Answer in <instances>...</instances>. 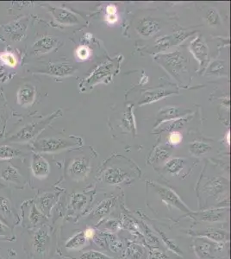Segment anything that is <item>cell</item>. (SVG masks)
Segmentation results:
<instances>
[{
	"mask_svg": "<svg viewBox=\"0 0 231 259\" xmlns=\"http://www.w3.org/2000/svg\"><path fill=\"white\" fill-rule=\"evenodd\" d=\"M154 59L176 81L183 84L186 80V76L189 71V60L182 52L176 50L157 54Z\"/></svg>",
	"mask_w": 231,
	"mask_h": 259,
	"instance_id": "cell-1",
	"label": "cell"
},
{
	"mask_svg": "<svg viewBox=\"0 0 231 259\" xmlns=\"http://www.w3.org/2000/svg\"><path fill=\"white\" fill-rule=\"evenodd\" d=\"M123 56H117L116 58L107 61L100 64L85 80L79 84V89L81 92H86L93 89L94 86L100 83H110L114 75L117 74L120 69Z\"/></svg>",
	"mask_w": 231,
	"mask_h": 259,
	"instance_id": "cell-2",
	"label": "cell"
},
{
	"mask_svg": "<svg viewBox=\"0 0 231 259\" xmlns=\"http://www.w3.org/2000/svg\"><path fill=\"white\" fill-rule=\"evenodd\" d=\"M230 189V182L224 176H208L203 181L200 186V193L202 201L199 202L200 208L207 207L208 200H213L217 202L222 200L224 197L228 198Z\"/></svg>",
	"mask_w": 231,
	"mask_h": 259,
	"instance_id": "cell-3",
	"label": "cell"
},
{
	"mask_svg": "<svg viewBox=\"0 0 231 259\" xmlns=\"http://www.w3.org/2000/svg\"><path fill=\"white\" fill-rule=\"evenodd\" d=\"M62 110L55 111L54 113L50 114L48 117L39 121L31 122L30 124L24 125V127L21 128L19 131H17L15 134L11 137L7 138L4 142L6 143H28L33 140L44 130L45 128L51 124L55 118L62 116Z\"/></svg>",
	"mask_w": 231,
	"mask_h": 259,
	"instance_id": "cell-4",
	"label": "cell"
},
{
	"mask_svg": "<svg viewBox=\"0 0 231 259\" xmlns=\"http://www.w3.org/2000/svg\"><path fill=\"white\" fill-rule=\"evenodd\" d=\"M83 145L82 139L78 137L69 138H41L34 142L32 148L35 153H56L63 149L76 148Z\"/></svg>",
	"mask_w": 231,
	"mask_h": 259,
	"instance_id": "cell-5",
	"label": "cell"
},
{
	"mask_svg": "<svg viewBox=\"0 0 231 259\" xmlns=\"http://www.w3.org/2000/svg\"><path fill=\"white\" fill-rule=\"evenodd\" d=\"M134 172V168L123 164H110L102 170L100 179L110 186H119L124 183H130L134 180V176H138Z\"/></svg>",
	"mask_w": 231,
	"mask_h": 259,
	"instance_id": "cell-6",
	"label": "cell"
},
{
	"mask_svg": "<svg viewBox=\"0 0 231 259\" xmlns=\"http://www.w3.org/2000/svg\"><path fill=\"white\" fill-rule=\"evenodd\" d=\"M150 183V185L155 189L159 200H161L162 203L165 204V207H167L169 211L171 210V208H174L185 213L186 215L192 212L189 207L183 202V200L179 198L174 190L169 188L168 186H163L160 183L154 182Z\"/></svg>",
	"mask_w": 231,
	"mask_h": 259,
	"instance_id": "cell-7",
	"label": "cell"
},
{
	"mask_svg": "<svg viewBox=\"0 0 231 259\" xmlns=\"http://www.w3.org/2000/svg\"><path fill=\"white\" fill-rule=\"evenodd\" d=\"M227 245L228 243H217L200 237H194L193 239V252L199 259H217Z\"/></svg>",
	"mask_w": 231,
	"mask_h": 259,
	"instance_id": "cell-8",
	"label": "cell"
},
{
	"mask_svg": "<svg viewBox=\"0 0 231 259\" xmlns=\"http://www.w3.org/2000/svg\"><path fill=\"white\" fill-rule=\"evenodd\" d=\"M229 207H210L209 209L198 211V212H191L187 216L192 218L198 222L203 223H218L224 222L229 220Z\"/></svg>",
	"mask_w": 231,
	"mask_h": 259,
	"instance_id": "cell-9",
	"label": "cell"
},
{
	"mask_svg": "<svg viewBox=\"0 0 231 259\" xmlns=\"http://www.w3.org/2000/svg\"><path fill=\"white\" fill-rule=\"evenodd\" d=\"M189 50L193 57L196 59L199 64L200 72H203L209 66L210 52L209 47L202 36H198L191 41Z\"/></svg>",
	"mask_w": 231,
	"mask_h": 259,
	"instance_id": "cell-10",
	"label": "cell"
},
{
	"mask_svg": "<svg viewBox=\"0 0 231 259\" xmlns=\"http://www.w3.org/2000/svg\"><path fill=\"white\" fill-rule=\"evenodd\" d=\"M91 170L90 159L86 156H79L72 160L69 164L67 172L70 177L75 181H83L89 175Z\"/></svg>",
	"mask_w": 231,
	"mask_h": 259,
	"instance_id": "cell-11",
	"label": "cell"
},
{
	"mask_svg": "<svg viewBox=\"0 0 231 259\" xmlns=\"http://www.w3.org/2000/svg\"><path fill=\"white\" fill-rule=\"evenodd\" d=\"M192 113V111L186 108L179 107H165L159 111L157 117L155 119V127H158L160 124L169 122V121L175 120L180 117L188 116Z\"/></svg>",
	"mask_w": 231,
	"mask_h": 259,
	"instance_id": "cell-12",
	"label": "cell"
},
{
	"mask_svg": "<svg viewBox=\"0 0 231 259\" xmlns=\"http://www.w3.org/2000/svg\"><path fill=\"white\" fill-rule=\"evenodd\" d=\"M191 236L200 237L210 239L211 241L217 243H229L230 233L227 230H223L220 228L206 227L201 230H191L188 232Z\"/></svg>",
	"mask_w": 231,
	"mask_h": 259,
	"instance_id": "cell-13",
	"label": "cell"
},
{
	"mask_svg": "<svg viewBox=\"0 0 231 259\" xmlns=\"http://www.w3.org/2000/svg\"><path fill=\"white\" fill-rule=\"evenodd\" d=\"M51 245V236L48 233V231L44 228L39 229L33 237L32 246L34 252L37 255L45 257L48 255Z\"/></svg>",
	"mask_w": 231,
	"mask_h": 259,
	"instance_id": "cell-14",
	"label": "cell"
},
{
	"mask_svg": "<svg viewBox=\"0 0 231 259\" xmlns=\"http://www.w3.org/2000/svg\"><path fill=\"white\" fill-rule=\"evenodd\" d=\"M135 30L142 37H152L162 30V23L152 17H143L136 24Z\"/></svg>",
	"mask_w": 231,
	"mask_h": 259,
	"instance_id": "cell-15",
	"label": "cell"
},
{
	"mask_svg": "<svg viewBox=\"0 0 231 259\" xmlns=\"http://www.w3.org/2000/svg\"><path fill=\"white\" fill-rule=\"evenodd\" d=\"M61 42L57 38L52 36H44L39 38L32 45L31 54L33 55H41L48 54L57 48Z\"/></svg>",
	"mask_w": 231,
	"mask_h": 259,
	"instance_id": "cell-16",
	"label": "cell"
},
{
	"mask_svg": "<svg viewBox=\"0 0 231 259\" xmlns=\"http://www.w3.org/2000/svg\"><path fill=\"white\" fill-rule=\"evenodd\" d=\"M76 71L77 69L74 66L66 62H58V63H49L40 72H41V74L55 76L58 78H64L67 76L73 75Z\"/></svg>",
	"mask_w": 231,
	"mask_h": 259,
	"instance_id": "cell-17",
	"label": "cell"
},
{
	"mask_svg": "<svg viewBox=\"0 0 231 259\" xmlns=\"http://www.w3.org/2000/svg\"><path fill=\"white\" fill-rule=\"evenodd\" d=\"M28 24H29V18L22 17L20 19H17L5 25L4 31L10 37V40L13 41H19L25 36L28 29Z\"/></svg>",
	"mask_w": 231,
	"mask_h": 259,
	"instance_id": "cell-18",
	"label": "cell"
},
{
	"mask_svg": "<svg viewBox=\"0 0 231 259\" xmlns=\"http://www.w3.org/2000/svg\"><path fill=\"white\" fill-rule=\"evenodd\" d=\"M174 93H178V91L171 88H165V87H158L155 89L148 90L142 94V96L138 102V106L141 107L144 105L154 103Z\"/></svg>",
	"mask_w": 231,
	"mask_h": 259,
	"instance_id": "cell-19",
	"label": "cell"
},
{
	"mask_svg": "<svg viewBox=\"0 0 231 259\" xmlns=\"http://www.w3.org/2000/svg\"><path fill=\"white\" fill-rule=\"evenodd\" d=\"M31 168L34 177L38 179H44L50 173L49 163L39 153H34L32 155Z\"/></svg>",
	"mask_w": 231,
	"mask_h": 259,
	"instance_id": "cell-20",
	"label": "cell"
},
{
	"mask_svg": "<svg viewBox=\"0 0 231 259\" xmlns=\"http://www.w3.org/2000/svg\"><path fill=\"white\" fill-rule=\"evenodd\" d=\"M49 11L59 24L64 25H77L79 24V20L77 15L71 10L59 8V7H49Z\"/></svg>",
	"mask_w": 231,
	"mask_h": 259,
	"instance_id": "cell-21",
	"label": "cell"
},
{
	"mask_svg": "<svg viewBox=\"0 0 231 259\" xmlns=\"http://www.w3.org/2000/svg\"><path fill=\"white\" fill-rule=\"evenodd\" d=\"M36 96V89L31 84H25L21 86L17 94V103L21 107H29L34 103Z\"/></svg>",
	"mask_w": 231,
	"mask_h": 259,
	"instance_id": "cell-22",
	"label": "cell"
},
{
	"mask_svg": "<svg viewBox=\"0 0 231 259\" xmlns=\"http://www.w3.org/2000/svg\"><path fill=\"white\" fill-rule=\"evenodd\" d=\"M55 202L56 195L55 193H45L38 198L37 203L35 204V206L44 216H48Z\"/></svg>",
	"mask_w": 231,
	"mask_h": 259,
	"instance_id": "cell-23",
	"label": "cell"
},
{
	"mask_svg": "<svg viewBox=\"0 0 231 259\" xmlns=\"http://www.w3.org/2000/svg\"><path fill=\"white\" fill-rule=\"evenodd\" d=\"M186 162V159L183 157L169 159L164 164V170L170 176H179L185 169Z\"/></svg>",
	"mask_w": 231,
	"mask_h": 259,
	"instance_id": "cell-24",
	"label": "cell"
},
{
	"mask_svg": "<svg viewBox=\"0 0 231 259\" xmlns=\"http://www.w3.org/2000/svg\"><path fill=\"white\" fill-rule=\"evenodd\" d=\"M116 203H117V198L115 197H110L106 200H103L102 202H100L98 205V207L95 208L92 216L93 219H102L110 214Z\"/></svg>",
	"mask_w": 231,
	"mask_h": 259,
	"instance_id": "cell-25",
	"label": "cell"
},
{
	"mask_svg": "<svg viewBox=\"0 0 231 259\" xmlns=\"http://www.w3.org/2000/svg\"><path fill=\"white\" fill-rule=\"evenodd\" d=\"M88 239L85 235L84 231L76 232L75 234L72 235L67 241L66 242V248L69 251H77L80 250L86 246Z\"/></svg>",
	"mask_w": 231,
	"mask_h": 259,
	"instance_id": "cell-26",
	"label": "cell"
},
{
	"mask_svg": "<svg viewBox=\"0 0 231 259\" xmlns=\"http://www.w3.org/2000/svg\"><path fill=\"white\" fill-rule=\"evenodd\" d=\"M133 106L130 105L124 112L122 118V127L128 132H131L133 134H136V124L134 119V112H133Z\"/></svg>",
	"mask_w": 231,
	"mask_h": 259,
	"instance_id": "cell-27",
	"label": "cell"
},
{
	"mask_svg": "<svg viewBox=\"0 0 231 259\" xmlns=\"http://www.w3.org/2000/svg\"><path fill=\"white\" fill-rule=\"evenodd\" d=\"M191 119V117H180L175 120L169 121V122H165L163 124H160L158 126L159 131H168V132H172V131H179V129L184 127V125Z\"/></svg>",
	"mask_w": 231,
	"mask_h": 259,
	"instance_id": "cell-28",
	"label": "cell"
},
{
	"mask_svg": "<svg viewBox=\"0 0 231 259\" xmlns=\"http://www.w3.org/2000/svg\"><path fill=\"white\" fill-rule=\"evenodd\" d=\"M1 177L8 183L18 184L22 182L20 173L17 170V168H15L11 164H8L3 168V170L1 171Z\"/></svg>",
	"mask_w": 231,
	"mask_h": 259,
	"instance_id": "cell-29",
	"label": "cell"
},
{
	"mask_svg": "<svg viewBox=\"0 0 231 259\" xmlns=\"http://www.w3.org/2000/svg\"><path fill=\"white\" fill-rule=\"evenodd\" d=\"M172 146H160L154 150L151 162L154 163H165L171 156Z\"/></svg>",
	"mask_w": 231,
	"mask_h": 259,
	"instance_id": "cell-30",
	"label": "cell"
},
{
	"mask_svg": "<svg viewBox=\"0 0 231 259\" xmlns=\"http://www.w3.org/2000/svg\"><path fill=\"white\" fill-rule=\"evenodd\" d=\"M211 150V146L203 142H193L189 145V151L194 156L206 155Z\"/></svg>",
	"mask_w": 231,
	"mask_h": 259,
	"instance_id": "cell-31",
	"label": "cell"
},
{
	"mask_svg": "<svg viewBox=\"0 0 231 259\" xmlns=\"http://www.w3.org/2000/svg\"><path fill=\"white\" fill-rule=\"evenodd\" d=\"M88 202H89V200L86 194L83 193H76L72 194L70 203L72 206V210L79 213L85 209Z\"/></svg>",
	"mask_w": 231,
	"mask_h": 259,
	"instance_id": "cell-32",
	"label": "cell"
},
{
	"mask_svg": "<svg viewBox=\"0 0 231 259\" xmlns=\"http://www.w3.org/2000/svg\"><path fill=\"white\" fill-rule=\"evenodd\" d=\"M207 73L212 75H224L228 74L227 65L224 61L216 60L212 63H210L209 67H207Z\"/></svg>",
	"mask_w": 231,
	"mask_h": 259,
	"instance_id": "cell-33",
	"label": "cell"
},
{
	"mask_svg": "<svg viewBox=\"0 0 231 259\" xmlns=\"http://www.w3.org/2000/svg\"><path fill=\"white\" fill-rule=\"evenodd\" d=\"M22 155V151L18 148L10 147L9 145L0 146V160L15 158Z\"/></svg>",
	"mask_w": 231,
	"mask_h": 259,
	"instance_id": "cell-34",
	"label": "cell"
},
{
	"mask_svg": "<svg viewBox=\"0 0 231 259\" xmlns=\"http://www.w3.org/2000/svg\"><path fill=\"white\" fill-rule=\"evenodd\" d=\"M204 21L206 22L208 25H210L211 27H216L217 25H220V15L218 13L217 9L215 8L208 9L206 13L204 15Z\"/></svg>",
	"mask_w": 231,
	"mask_h": 259,
	"instance_id": "cell-35",
	"label": "cell"
},
{
	"mask_svg": "<svg viewBox=\"0 0 231 259\" xmlns=\"http://www.w3.org/2000/svg\"><path fill=\"white\" fill-rule=\"evenodd\" d=\"M0 212L4 216H12L13 215L12 204L6 197H0Z\"/></svg>",
	"mask_w": 231,
	"mask_h": 259,
	"instance_id": "cell-36",
	"label": "cell"
},
{
	"mask_svg": "<svg viewBox=\"0 0 231 259\" xmlns=\"http://www.w3.org/2000/svg\"><path fill=\"white\" fill-rule=\"evenodd\" d=\"M0 60L3 62V64L14 68L17 65V56L14 55L11 52H3L0 55Z\"/></svg>",
	"mask_w": 231,
	"mask_h": 259,
	"instance_id": "cell-37",
	"label": "cell"
},
{
	"mask_svg": "<svg viewBox=\"0 0 231 259\" xmlns=\"http://www.w3.org/2000/svg\"><path fill=\"white\" fill-rule=\"evenodd\" d=\"M157 231H159V233H160L161 237L162 238V240L165 243V245L168 247L170 251H172L173 253H175L177 255L183 256L182 251L179 248L178 245H176L175 242L172 241V239H170V238H166L165 235L161 230L158 229Z\"/></svg>",
	"mask_w": 231,
	"mask_h": 259,
	"instance_id": "cell-38",
	"label": "cell"
},
{
	"mask_svg": "<svg viewBox=\"0 0 231 259\" xmlns=\"http://www.w3.org/2000/svg\"><path fill=\"white\" fill-rule=\"evenodd\" d=\"M75 55L76 58L77 60H79V62H85L91 57L92 52H91V49L86 45H80L76 49Z\"/></svg>",
	"mask_w": 231,
	"mask_h": 259,
	"instance_id": "cell-39",
	"label": "cell"
},
{
	"mask_svg": "<svg viewBox=\"0 0 231 259\" xmlns=\"http://www.w3.org/2000/svg\"><path fill=\"white\" fill-rule=\"evenodd\" d=\"M44 217V215L41 214V211L38 209L36 206L33 205L31 207V212H30V215H29V219H30L31 224L36 225L40 222H41Z\"/></svg>",
	"mask_w": 231,
	"mask_h": 259,
	"instance_id": "cell-40",
	"label": "cell"
},
{
	"mask_svg": "<svg viewBox=\"0 0 231 259\" xmlns=\"http://www.w3.org/2000/svg\"><path fill=\"white\" fill-rule=\"evenodd\" d=\"M81 259H112L109 258L108 256L104 255L101 252H95V251H91L84 253L81 256Z\"/></svg>",
	"mask_w": 231,
	"mask_h": 259,
	"instance_id": "cell-41",
	"label": "cell"
},
{
	"mask_svg": "<svg viewBox=\"0 0 231 259\" xmlns=\"http://www.w3.org/2000/svg\"><path fill=\"white\" fill-rule=\"evenodd\" d=\"M183 136L179 131L170 132L168 138V144L170 146H176L182 142Z\"/></svg>",
	"mask_w": 231,
	"mask_h": 259,
	"instance_id": "cell-42",
	"label": "cell"
},
{
	"mask_svg": "<svg viewBox=\"0 0 231 259\" xmlns=\"http://www.w3.org/2000/svg\"><path fill=\"white\" fill-rule=\"evenodd\" d=\"M10 233V227L0 221V237H9Z\"/></svg>",
	"mask_w": 231,
	"mask_h": 259,
	"instance_id": "cell-43",
	"label": "cell"
},
{
	"mask_svg": "<svg viewBox=\"0 0 231 259\" xmlns=\"http://www.w3.org/2000/svg\"><path fill=\"white\" fill-rule=\"evenodd\" d=\"M105 20L109 24H115L118 21V15L117 14H112V15H106Z\"/></svg>",
	"mask_w": 231,
	"mask_h": 259,
	"instance_id": "cell-44",
	"label": "cell"
},
{
	"mask_svg": "<svg viewBox=\"0 0 231 259\" xmlns=\"http://www.w3.org/2000/svg\"><path fill=\"white\" fill-rule=\"evenodd\" d=\"M106 15H112L117 14V8L115 4H109L106 7Z\"/></svg>",
	"mask_w": 231,
	"mask_h": 259,
	"instance_id": "cell-45",
	"label": "cell"
},
{
	"mask_svg": "<svg viewBox=\"0 0 231 259\" xmlns=\"http://www.w3.org/2000/svg\"><path fill=\"white\" fill-rule=\"evenodd\" d=\"M85 235H86L87 239H91V238H94V235H95V230L93 228L89 227L86 228V231H84Z\"/></svg>",
	"mask_w": 231,
	"mask_h": 259,
	"instance_id": "cell-46",
	"label": "cell"
},
{
	"mask_svg": "<svg viewBox=\"0 0 231 259\" xmlns=\"http://www.w3.org/2000/svg\"><path fill=\"white\" fill-rule=\"evenodd\" d=\"M226 143H227L228 145L230 144V132H228L227 134H226Z\"/></svg>",
	"mask_w": 231,
	"mask_h": 259,
	"instance_id": "cell-47",
	"label": "cell"
},
{
	"mask_svg": "<svg viewBox=\"0 0 231 259\" xmlns=\"http://www.w3.org/2000/svg\"></svg>",
	"mask_w": 231,
	"mask_h": 259,
	"instance_id": "cell-48",
	"label": "cell"
}]
</instances>
